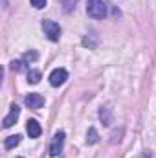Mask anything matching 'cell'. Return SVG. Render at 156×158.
<instances>
[{"mask_svg":"<svg viewBox=\"0 0 156 158\" xmlns=\"http://www.w3.org/2000/svg\"><path fill=\"white\" fill-rule=\"evenodd\" d=\"M26 66H24V63L22 61H13L11 63V70H15V72H20V70H24Z\"/></svg>","mask_w":156,"mask_h":158,"instance_id":"11","label":"cell"},{"mask_svg":"<svg viewBox=\"0 0 156 158\" xmlns=\"http://www.w3.org/2000/svg\"><path fill=\"white\" fill-rule=\"evenodd\" d=\"M63 145H64V132L63 131H59V132H55V136H53V140H51V145H50V156H59L61 155V151H63Z\"/></svg>","mask_w":156,"mask_h":158,"instance_id":"3","label":"cell"},{"mask_svg":"<svg viewBox=\"0 0 156 158\" xmlns=\"http://www.w3.org/2000/svg\"><path fill=\"white\" fill-rule=\"evenodd\" d=\"M40 77H42V76H40L39 70H30V72H28V83H31V85H37L40 81Z\"/></svg>","mask_w":156,"mask_h":158,"instance_id":"9","label":"cell"},{"mask_svg":"<svg viewBox=\"0 0 156 158\" xmlns=\"http://www.w3.org/2000/svg\"><path fill=\"white\" fill-rule=\"evenodd\" d=\"M31 6L37 7V9H42L46 6V0H31Z\"/></svg>","mask_w":156,"mask_h":158,"instance_id":"12","label":"cell"},{"mask_svg":"<svg viewBox=\"0 0 156 158\" xmlns=\"http://www.w3.org/2000/svg\"><path fill=\"white\" fill-rule=\"evenodd\" d=\"M42 30L50 40H59V37H61V26L53 20H42Z\"/></svg>","mask_w":156,"mask_h":158,"instance_id":"2","label":"cell"},{"mask_svg":"<svg viewBox=\"0 0 156 158\" xmlns=\"http://www.w3.org/2000/svg\"><path fill=\"white\" fill-rule=\"evenodd\" d=\"M18 116H20V109H18V105H11V110H9V114L4 118V127L7 129V127H11L13 123H17Z\"/></svg>","mask_w":156,"mask_h":158,"instance_id":"6","label":"cell"},{"mask_svg":"<svg viewBox=\"0 0 156 158\" xmlns=\"http://www.w3.org/2000/svg\"><path fill=\"white\" fill-rule=\"evenodd\" d=\"M24 59H26V61H35V59H37V53H35V52H28V53L24 55Z\"/></svg>","mask_w":156,"mask_h":158,"instance_id":"13","label":"cell"},{"mask_svg":"<svg viewBox=\"0 0 156 158\" xmlns=\"http://www.w3.org/2000/svg\"><path fill=\"white\" fill-rule=\"evenodd\" d=\"M26 131L30 134V138H39L42 129H40V123L37 119H28V125H26Z\"/></svg>","mask_w":156,"mask_h":158,"instance_id":"7","label":"cell"},{"mask_svg":"<svg viewBox=\"0 0 156 158\" xmlns=\"http://www.w3.org/2000/svg\"><path fill=\"white\" fill-rule=\"evenodd\" d=\"M86 142H88V143H96V142H97V132H96L94 127L88 129V132H86Z\"/></svg>","mask_w":156,"mask_h":158,"instance_id":"10","label":"cell"},{"mask_svg":"<svg viewBox=\"0 0 156 158\" xmlns=\"http://www.w3.org/2000/svg\"><path fill=\"white\" fill-rule=\"evenodd\" d=\"M18 143H20V136H18V134L6 138V149H13V147H17Z\"/></svg>","mask_w":156,"mask_h":158,"instance_id":"8","label":"cell"},{"mask_svg":"<svg viewBox=\"0 0 156 158\" xmlns=\"http://www.w3.org/2000/svg\"><path fill=\"white\" fill-rule=\"evenodd\" d=\"M24 101H26V105H28L30 109H35V110L44 105V98H42L40 94H28Z\"/></svg>","mask_w":156,"mask_h":158,"instance_id":"5","label":"cell"},{"mask_svg":"<svg viewBox=\"0 0 156 158\" xmlns=\"http://www.w3.org/2000/svg\"><path fill=\"white\" fill-rule=\"evenodd\" d=\"M86 13L90 17H94V19H103L107 15V4L103 0H88Z\"/></svg>","mask_w":156,"mask_h":158,"instance_id":"1","label":"cell"},{"mask_svg":"<svg viewBox=\"0 0 156 158\" xmlns=\"http://www.w3.org/2000/svg\"><path fill=\"white\" fill-rule=\"evenodd\" d=\"M66 79H68V72H66L64 68H55V70L50 74V85H51V86H61Z\"/></svg>","mask_w":156,"mask_h":158,"instance_id":"4","label":"cell"}]
</instances>
